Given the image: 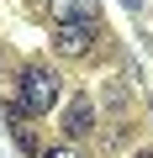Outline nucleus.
I'll list each match as a JSON object with an SVG mask.
<instances>
[{"label": "nucleus", "instance_id": "f03ea898", "mask_svg": "<svg viewBox=\"0 0 153 158\" xmlns=\"http://www.w3.org/2000/svg\"><path fill=\"white\" fill-rule=\"evenodd\" d=\"M95 32H100V27L58 21V27H53V53H58V58H85V53L95 48Z\"/></svg>", "mask_w": 153, "mask_h": 158}, {"label": "nucleus", "instance_id": "20e7f679", "mask_svg": "<svg viewBox=\"0 0 153 158\" xmlns=\"http://www.w3.org/2000/svg\"><path fill=\"white\" fill-rule=\"evenodd\" d=\"M90 132H95V100L74 95L69 111H63V137H90Z\"/></svg>", "mask_w": 153, "mask_h": 158}, {"label": "nucleus", "instance_id": "f257e3e1", "mask_svg": "<svg viewBox=\"0 0 153 158\" xmlns=\"http://www.w3.org/2000/svg\"><path fill=\"white\" fill-rule=\"evenodd\" d=\"M58 106V74L48 63H27L21 69V111L27 116H48Z\"/></svg>", "mask_w": 153, "mask_h": 158}, {"label": "nucleus", "instance_id": "7ed1b4c3", "mask_svg": "<svg viewBox=\"0 0 153 158\" xmlns=\"http://www.w3.org/2000/svg\"><path fill=\"white\" fill-rule=\"evenodd\" d=\"M53 21H79V27H100V0H48Z\"/></svg>", "mask_w": 153, "mask_h": 158}, {"label": "nucleus", "instance_id": "39448f33", "mask_svg": "<svg viewBox=\"0 0 153 158\" xmlns=\"http://www.w3.org/2000/svg\"><path fill=\"white\" fill-rule=\"evenodd\" d=\"M121 6H127V11H137V6H142V0H121Z\"/></svg>", "mask_w": 153, "mask_h": 158}, {"label": "nucleus", "instance_id": "423d86ee", "mask_svg": "<svg viewBox=\"0 0 153 158\" xmlns=\"http://www.w3.org/2000/svg\"><path fill=\"white\" fill-rule=\"evenodd\" d=\"M137 158H153V153H137Z\"/></svg>", "mask_w": 153, "mask_h": 158}]
</instances>
